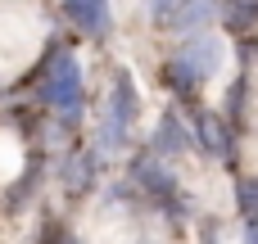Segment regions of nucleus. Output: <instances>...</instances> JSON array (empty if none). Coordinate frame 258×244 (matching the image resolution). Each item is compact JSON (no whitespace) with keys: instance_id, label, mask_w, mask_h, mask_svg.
<instances>
[{"instance_id":"obj_11","label":"nucleus","mask_w":258,"mask_h":244,"mask_svg":"<svg viewBox=\"0 0 258 244\" xmlns=\"http://www.w3.org/2000/svg\"><path fill=\"white\" fill-rule=\"evenodd\" d=\"M245 244H258V222H249V235H245Z\"/></svg>"},{"instance_id":"obj_7","label":"nucleus","mask_w":258,"mask_h":244,"mask_svg":"<svg viewBox=\"0 0 258 244\" xmlns=\"http://www.w3.org/2000/svg\"><path fill=\"white\" fill-rule=\"evenodd\" d=\"M209 18H213V0H186L168 27H172V32H181V36H190V32H200Z\"/></svg>"},{"instance_id":"obj_8","label":"nucleus","mask_w":258,"mask_h":244,"mask_svg":"<svg viewBox=\"0 0 258 244\" xmlns=\"http://www.w3.org/2000/svg\"><path fill=\"white\" fill-rule=\"evenodd\" d=\"M254 18H258V0H231V9H227L231 27H249Z\"/></svg>"},{"instance_id":"obj_3","label":"nucleus","mask_w":258,"mask_h":244,"mask_svg":"<svg viewBox=\"0 0 258 244\" xmlns=\"http://www.w3.org/2000/svg\"><path fill=\"white\" fill-rule=\"evenodd\" d=\"M136 113H141L136 86H132V77H127V72H118V77H113V95H109V109H104V118H113L122 131H132V127H136Z\"/></svg>"},{"instance_id":"obj_1","label":"nucleus","mask_w":258,"mask_h":244,"mask_svg":"<svg viewBox=\"0 0 258 244\" xmlns=\"http://www.w3.org/2000/svg\"><path fill=\"white\" fill-rule=\"evenodd\" d=\"M218 68H222V36H213V32H190L181 41V54L172 59V77L181 86L209 82Z\"/></svg>"},{"instance_id":"obj_2","label":"nucleus","mask_w":258,"mask_h":244,"mask_svg":"<svg viewBox=\"0 0 258 244\" xmlns=\"http://www.w3.org/2000/svg\"><path fill=\"white\" fill-rule=\"evenodd\" d=\"M45 100L54 109L59 122H77L82 118V68L73 54H59L50 77H45Z\"/></svg>"},{"instance_id":"obj_9","label":"nucleus","mask_w":258,"mask_h":244,"mask_svg":"<svg viewBox=\"0 0 258 244\" xmlns=\"http://www.w3.org/2000/svg\"><path fill=\"white\" fill-rule=\"evenodd\" d=\"M181 5H186V0H150V9H154V18H159V23H172Z\"/></svg>"},{"instance_id":"obj_5","label":"nucleus","mask_w":258,"mask_h":244,"mask_svg":"<svg viewBox=\"0 0 258 244\" xmlns=\"http://www.w3.org/2000/svg\"><path fill=\"white\" fill-rule=\"evenodd\" d=\"M190 145H195V136L181 127V118H177V113H163L159 131H154V149H159V154H181V149H190Z\"/></svg>"},{"instance_id":"obj_10","label":"nucleus","mask_w":258,"mask_h":244,"mask_svg":"<svg viewBox=\"0 0 258 244\" xmlns=\"http://www.w3.org/2000/svg\"><path fill=\"white\" fill-rule=\"evenodd\" d=\"M240 199H245V213H249V222H258V181L240 190Z\"/></svg>"},{"instance_id":"obj_12","label":"nucleus","mask_w":258,"mask_h":244,"mask_svg":"<svg viewBox=\"0 0 258 244\" xmlns=\"http://www.w3.org/2000/svg\"><path fill=\"white\" fill-rule=\"evenodd\" d=\"M204 244H213V235H209V240H204Z\"/></svg>"},{"instance_id":"obj_6","label":"nucleus","mask_w":258,"mask_h":244,"mask_svg":"<svg viewBox=\"0 0 258 244\" xmlns=\"http://www.w3.org/2000/svg\"><path fill=\"white\" fill-rule=\"evenodd\" d=\"M200 145L213 158H231V131H227V122H218L213 113H204L200 118Z\"/></svg>"},{"instance_id":"obj_4","label":"nucleus","mask_w":258,"mask_h":244,"mask_svg":"<svg viewBox=\"0 0 258 244\" xmlns=\"http://www.w3.org/2000/svg\"><path fill=\"white\" fill-rule=\"evenodd\" d=\"M63 9H68L73 27H82L86 36H104V32H109V23H113L109 0H63Z\"/></svg>"}]
</instances>
